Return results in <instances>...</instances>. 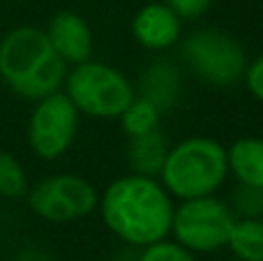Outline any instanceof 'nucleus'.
I'll list each match as a JSON object with an SVG mask.
<instances>
[{"label": "nucleus", "instance_id": "5", "mask_svg": "<svg viewBox=\"0 0 263 261\" xmlns=\"http://www.w3.org/2000/svg\"><path fill=\"white\" fill-rule=\"evenodd\" d=\"M180 53L201 81L217 88L240 83L250 63L245 46L219 28H199L190 32L180 44Z\"/></svg>", "mask_w": 263, "mask_h": 261}, {"label": "nucleus", "instance_id": "12", "mask_svg": "<svg viewBox=\"0 0 263 261\" xmlns=\"http://www.w3.org/2000/svg\"><path fill=\"white\" fill-rule=\"evenodd\" d=\"M141 95L148 97L159 111H168L180 97V72L168 60H157L143 72Z\"/></svg>", "mask_w": 263, "mask_h": 261}, {"label": "nucleus", "instance_id": "6", "mask_svg": "<svg viewBox=\"0 0 263 261\" xmlns=\"http://www.w3.org/2000/svg\"><path fill=\"white\" fill-rule=\"evenodd\" d=\"M233 215L229 201L217 194L178 201L173 208L171 234L176 243L194 254H208L227 248L233 227Z\"/></svg>", "mask_w": 263, "mask_h": 261}, {"label": "nucleus", "instance_id": "14", "mask_svg": "<svg viewBox=\"0 0 263 261\" xmlns=\"http://www.w3.org/2000/svg\"><path fill=\"white\" fill-rule=\"evenodd\" d=\"M227 248L238 261H263V217H236Z\"/></svg>", "mask_w": 263, "mask_h": 261}, {"label": "nucleus", "instance_id": "1", "mask_svg": "<svg viewBox=\"0 0 263 261\" xmlns=\"http://www.w3.org/2000/svg\"><path fill=\"white\" fill-rule=\"evenodd\" d=\"M97 208L106 229L120 243L141 250L168 238L176 203L159 178L132 171L106 185Z\"/></svg>", "mask_w": 263, "mask_h": 261}, {"label": "nucleus", "instance_id": "13", "mask_svg": "<svg viewBox=\"0 0 263 261\" xmlns=\"http://www.w3.org/2000/svg\"><path fill=\"white\" fill-rule=\"evenodd\" d=\"M166 153H168V141L157 127L148 134H141V137L129 139L127 162H129L134 174L155 176V178H157Z\"/></svg>", "mask_w": 263, "mask_h": 261}, {"label": "nucleus", "instance_id": "20", "mask_svg": "<svg viewBox=\"0 0 263 261\" xmlns=\"http://www.w3.org/2000/svg\"><path fill=\"white\" fill-rule=\"evenodd\" d=\"M164 3L180 16V21H194L208 12L213 0H164Z\"/></svg>", "mask_w": 263, "mask_h": 261}, {"label": "nucleus", "instance_id": "10", "mask_svg": "<svg viewBox=\"0 0 263 261\" xmlns=\"http://www.w3.org/2000/svg\"><path fill=\"white\" fill-rule=\"evenodd\" d=\"M46 40L67 65H81L92 58V30L77 12H58L46 26Z\"/></svg>", "mask_w": 263, "mask_h": 261}, {"label": "nucleus", "instance_id": "21", "mask_svg": "<svg viewBox=\"0 0 263 261\" xmlns=\"http://www.w3.org/2000/svg\"><path fill=\"white\" fill-rule=\"evenodd\" d=\"M0 37H3V32H0Z\"/></svg>", "mask_w": 263, "mask_h": 261}, {"label": "nucleus", "instance_id": "7", "mask_svg": "<svg viewBox=\"0 0 263 261\" xmlns=\"http://www.w3.org/2000/svg\"><path fill=\"white\" fill-rule=\"evenodd\" d=\"M28 208L53 225H69L97 211L100 192L90 180L74 174H55L28 188Z\"/></svg>", "mask_w": 263, "mask_h": 261}, {"label": "nucleus", "instance_id": "19", "mask_svg": "<svg viewBox=\"0 0 263 261\" xmlns=\"http://www.w3.org/2000/svg\"><path fill=\"white\" fill-rule=\"evenodd\" d=\"M242 83L250 90V95L263 104V53L247 63L245 74H242Z\"/></svg>", "mask_w": 263, "mask_h": 261}, {"label": "nucleus", "instance_id": "16", "mask_svg": "<svg viewBox=\"0 0 263 261\" xmlns=\"http://www.w3.org/2000/svg\"><path fill=\"white\" fill-rule=\"evenodd\" d=\"M28 174L14 153L0 148V197L21 199L28 192Z\"/></svg>", "mask_w": 263, "mask_h": 261}, {"label": "nucleus", "instance_id": "3", "mask_svg": "<svg viewBox=\"0 0 263 261\" xmlns=\"http://www.w3.org/2000/svg\"><path fill=\"white\" fill-rule=\"evenodd\" d=\"M157 178L173 201L217 194L229 178L227 146L210 137L182 139L168 146Z\"/></svg>", "mask_w": 263, "mask_h": 261}, {"label": "nucleus", "instance_id": "18", "mask_svg": "<svg viewBox=\"0 0 263 261\" xmlns=\"http://www.w3.org/2000/svg\"><path fill=\"white\" fill-rule=\"evenodd\" d=\"M236 217H261L263 215V190L240 185L229 203Z\"/></svg>", "mask_w": 263, "mask_h": 261}, {"label": "nucleus", "instance_id": "8", "mask_svg": "<svg viewBox=\"0 0 263 261\" xmlns=\"http://www.w3.org/2000/svg\"><path fill=\"white\" fill-rule=\"evenodd\" d=\"M81 114L69 102L63 90L35 102L30 118H28V146L40 160L53 162L63 157L74 143L79 132Z\"/></svg>", "mask_w": 263, "mask_h": 261}, {"label": "nucleus", "instance_id": "11", "mask_svg": "<svg viewBox=\"0 0 263 261\" xmlns=\"http://www.w3.org/2000/svg\"><path fill=\"white\" fill-rule=\"evenodd\" d=\"M229 176L238 185L263 190V137H240L227 148Z\"/></svg>", "mask_w": 263, "mask_h": 261}, {"label": "nucleus", "instance_id": "17", "mask_svg": "<svg viewBox=\"0 0 263 261\" xmlns=\"http://www.w3.org/2000/svg\"><path fill=\"white\" fill-rule=\"evenodd\" d=\"M136 261H196L194 252H190L187 248H182L176 240L162 238L157 243H150L145 248H141V254Z\"/></svg>", "mask_w": 263, "mask_h": 261}, {"label": "nucleus", "instance_id": "2", "mask_svg": "<svg viewBox=\"0 0 263 261\" xmlns=\"http://www.w3.org/2000/svg\"><path fill=\"white\" fill-rule=\"evenodd\" d=\"M67 63L53 51L46 32L35 26H18L0 37V79L23 100L37 102L63 90Z\"/></svg>", "mask_w": 263, "mask_h": 261}, {"label": "nucleus", "instance_id": "15", "mask_svg": "<svg viewBox=\"0 0 263 261\" xmlns=\"http://www.w3.org/2000/svg\"><path fill=\"white\" fill-rule=\"evenodd\" d=\"M118 118H120V125H123V132L132 139V137H141V134H148V132H153V129H157L162 111H159L148 97L136 92L134 100L125 106V111Z\"/></svg>", "mask_w": 263, "mask_h": 261}, {"label": "nucleus", "instance_id": "4", "mask_svg": "<svg viewBox=\"0 0 263 261\" xmlns=\"http://www.w3.org/2000/svg\"><path fill=\"white\" fill-rule=\"evenodd\" d=\"M63 88L79 114L104 120L118 118L136 95L127 74L92 58L74 65V69L65 77Z\"/></svg>", "mask_w": 263, "mask_h": 261}, {"label": "nucleus", "instance_id": "9", "mask_svg": "<svg viewBox=\"0 0 263 261\" xmlns=\"http://www.w3.org/2000/svg\"><path fill=\"white\" fill-rule=\"evenodd\" d=\"M182 21L166 3H148L132 18V37L148 51H166L178 44Z\"/></svg>", "mask_w": 263, "mask_h": 261}]
</instances>
